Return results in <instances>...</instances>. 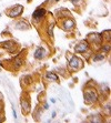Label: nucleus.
Returning <instances> with one entry per match:
<instances>
[{
  "label": "nucleus",
  "instance_id": "nucleus-31",
  "mask_svg": "<svg viewBox=\"0 0 111 123\" xmlns=\"http://www.w3.org/2000/svg\"><path fill=\"white\" fill-rule=\"evenodd\" d=\"M0 101H3V97H2V94L0 93Z\"/></svg>",
  "mask_w": 111,
  "mask_h": 123
},
{
  "label": "nucleus",
  "instance_id": "nucleus-29",
  "mask_svg": "<svg viewBox=\"0 0 111 123\" xmlns=\"http://www.w3.org/2000/svg\"><path fill=\"white\" fill-rule=\"evenodd\" d=\"M56 117H57V112H56V111H52V113H51V120L56 119Z\"/></svg>",
  "mask_w": 111,
  "mask_h": 123
},
{
  "label": "nucleus",
  "instance_id": "nucleus-11",
  "mask_svg": "<svg viewBox=\"0 0 111 123\" xmlns=\"http://www.w3.org/2000/svg\"><path fill=\"white\" fill-rule=\"evenodd\" d=\"M48 55H49V51L42 46L37 47L33 52V57L36 60H43V59H46Z\"/></svg>",
  "mask_w": 111,
  "mask_h": 123
},
{
  "label": "nucleus",
  "instance_id": "nucleus-1",
  "mask_svg": "<svg viewBox=\"0 0 111 123\" xmlns=\"http://www.w3.org/2000/svg\"><path fill=\"white\" fill-rule=\"evenodd\" d=\"M83 100L85 103L88 105H94L98 104L100 101V93L98 91L97 86L92 83V81H88V83H85L83 86Z\"/></svg>",
  "mask_w": 111,
  "mask_h": 123
},
{
  "label": "nucleus",
  "instance_id": "nucleus-5",
  "mask_svg": "<svg viewBox=\"0 0 111 123\" xmlns=\"http://www.w3.org/2000/svg\"><path fill=\"white\" fill-rule=\"evenodd\" d=\"M47 16H48V10L43 7V5H41V6L37 7L34 9V11L32 12V21L40 25L41 22L46 20Z\"/></svg>",
  "mask_w": 111,
  "mask_h": 123
},
{
  "label": "nucleus",
  "instance_id": "nucleus-4",
  "mask_svg": "<svg viewBox=\"0 0 111 123\" xmlns=\"http://www.w3.org/2000/svg\"><path fill=\"white\" fill-rule=\"evenodd\" d=\"M76 25H77V23H76L74 18H72V16L65 17V18H62V19H59V20H58V26L65 32L73 31L74 28H76Z\"/></svg>",
  "mask_w": 111,
  "mask_h": 123
},
{
  "label": "nucleus",
  "instance_id": "nucleus-12",
  "mask_svg": "<svg viewBox=\"0 0 111 123\" xmlns=\"http://www.w3.org/2000/svg\"><path fill=\"white\" fill-rule=\"evenodd\" d=\"M13 28L16 29V30H20V31H27V30H29V29L31 28V25H30V22L27 21L26 19H21V18H20L19 20H17L14 22Z\"/></svg>",
  "mask_w": 111,
  "mask_h": 123
},
{
  "label": "nucleus",
  "instance_id": "nucleus-3",
  "mask_svg": "<svg viewBox=\"0 0 111 123\" xmlns=\"http://www.w3.org/2000/svg\"><path fill=\"white\" fill-rule=\"evenodd\" d=\"M85 39H87V41H88L89 44H90V48H91L93 51H98L100 46L104 42L102 39V36H101V33H99V32H90V33L87 34Z\"/></svg>",
  "mask_w": 111,
  "mask_h": 123
},
{
  "label": "nucleus",
  "instance_id": "nucleus-28",
  "mask_svg": "<svg viewBox=\"0 0 111 123\" xmlns=\"http://www.w3.org/2000/svg\"><path fill=\"white\" fill-rule=\"evenodd\" d=\"M3 112V101H0V113Z\"/></svg>",
  "mask_w": 111,
  "mask_h": 123
},
{
  "label": "nucleus",
  "instance_id": "nucleus-22",
  "mask_svg": "<svg viewBox=\"0 0 111 123\" xmlns=\"http://www.w3.org/2000/svg\"><path fill=\"white\" fill-rule=\"evenodd\" d=\"M102 110L105 112V115H107V117H110L111 115V103H110V100L105 101L104 106H102Z\"/></svg>",
  "mask_w": 111,
  "mask_h": 123
},
{
  "label": "nucleus",
  "instance_id": "nucleus-27",
  "mask_svg": "<svg viewBox=\"0 0 111 123\" xmlns=\"http://www.w3.org/2000/svg\"><path fill=\"white\" fill-rule=\"evenodd\" d=\"M6 121V117H5V115L2 114V113H0V122H5Z\"/></svg>",
  "mask_w": 111,
  "mask_h": 123
},
{
  "label": "nucleus",
  "instance_id": "nucleus-19",
  "mask_svg": "<svg viewBox=\"0 0 111 123\" xmlns=\"http://www.w3.org/2000/svg\"><path fill=\"white\" fill-rule=\"evenodd\" d=\"M97 88H98V91H99L100 94H104L105 97L110 94V86H108V83L102 82L99 86H97Z\"/></svg>",
  "mask_w": 111,
  "mask_h": 123
},
{
  "label": "nucleus",
  "instance_id": "nucleus-9",
  "mask_svg": "<svg viewBox=\"0 0 111 123\" xmlns=\"http://www.w3.org/2000/svg\"><path fill=\"white\" fill-rule=\"evenodd\" d=\"M88 49H90V44L87 41V39H82L73 47V52L76 55H82L83 52H85Z\"/></svg>",
  "mask_w": 111,
  "mask_h": 123
},
{
  "label": "nucleus",
  "instance_id": "nucleus-20",
  "mask_svg": "<svg viewBox=\"0 0 111 123\" xmlns=\"http://www.w3.org/2000/svg\"><path fill=\"white\" fill-rule=\"evenodd\" d=\"M98 51L100 52H102L103 55H110V51H111V46H110V42H103L101 46H100L99 50Z\"/></svg>",
  "mask_w": 111,
  "mask_h": 123
},
{
  "label": "nucleus",
  "instance_id": "nucleus-26",
  "mask_svg": "<svg viewBox=\"0 0 111 123\" xmlns=\"http://www.w3.org/2000/svg\"><path fill=\"white\" fill-rule=\"evenodd\" d=\"M12 115H13V119L14 120H17L18 119V115H17V112H16V109H14V106H13V104H12Z\"/></svg>",
  "mask_w": 111,
  "mask_h": 123
},
{
  "label": "nucleus",
  "instance_id": "nucleus-25",
  "mask_svg": "<svg viewBox=\"0 0 111 123\" xmlns=\"http://www.w3.org/2000/svg\"><path fill=\"white\" fill-rule=\"evenodd\" d=\"M68 1H70V2H71L73 6H76V7L82 5V2H83V0H68Z\"/></svg>",
  "mask_w": 111,
  "mask_h": 123
},
{
  "label": "nucleus",
  "instance_id": "nucleus-7",
  "mask_svg": "<svg viewBox=\"0 0 111 123\" xmlns=\"http://www.w3.org/2000/svg\"><path fill=\"white\" fill-rule=\"evenodd\" d=\"M0 48L6 50L8 53H17L18 50V43L12 39H8L2 42H0Z\"/></svg>",
  "mask_w": 111,
  "mask_h": 123
},
{
  "label": "nucleus",
  "instance_id": "nucleus-32",
  "mask_svg": "<svg viewBox=\"0 0 111 123\" xmlns=\"http://www.w3.org/2000/svg\"><path fill=\"white\" fill-rule=\"evenodd\" d=\"M60 0H54V2H59Z\"/></svg>",
  "mask_w": 111,
  "mask_h": 123
},
{
  "label": "nucleus",
  "instance_id": "nucleus-17",
  "mask_svg": "<svg viewBox=\"0 0 111 123\" xmlns=\"http://www.w3.org/2000/svg\"><path fill=\"white\" fill-rule=\"evenodd\" d=\"M42 114H43L42 106H41V104H37L36 109H34L33 112H32V117H34V120L36 121H40L41 120V117H42Z\"/></svg>",
  "mask_w": 111,
  "mask_h": 123
},
{
  "label": "nucleus",
  "instance_id": "nucleus-13",
  "mask_svg": "<svg viewBox=\"0 0 111 123\" xmlns=\"http://www.w3.org/2000/svg\"><path fill=\"white\" fill-rule=\"evenodd\" d=\"M45 80H46L47 82L60 83L59 75H58L57 72H53V71H47V72H45Z\"/></svg>",
  "mask_w": 111,
  "mask_h": 123
},
{
  "label": "nucleus",
  "instance_id": "nucleus-15",
  "mask_svg": "<svg viewBox=\"0 0 111 123\" xmlns=\"http://www.w3.org/2000/svg\"><path fill=\"white\" fill-rule=\"evenodd\" d=\"M107 55H103L102 52L100 51H94L92 53L91 58H90V62H93V63H97V62H102V61L105 60Z\"/></svg>",
  "mask_w": 111,
  "mask_h": 123
},
{
  "label": "nucleus",
  "instance_id": "nucleus-18",
  "mask_svg": "<svg viewBox=\"0 0 111 123\" xmlns=\"http://www.w3.org/2000/svg\"><path fill=\"white\" fill-rule=\"evenodd\" d=\"M89 119L88 121L89 122H93V123H100V122H104V117H103L102 114H100V113H94V114H91L89 115Z\"/></svg>",
  "mask_w": 111,
  "mask_h": 123
},
{
  "label": "nucleus",
  "instance_id": "nucleus-24",
  "mask_svg": "<svg viewBox=\"0 0 111 123\" xmlns=\"http://www.w3.org/2000/svg\"><path fill=\"white\" fill-rule=\"evenodd\" d=\"M40 104H41V106H42L43 111H48L49 108H50V105H49V103L47 102V101H42V102H40Z\"/></svg>",
  "mask_w": 111,
  "mask_h": 123
},
{
  "label": "nucleus",
  "instance_id": "nucleus-23",
  "mask_svg": "<svg viewBox=\"0 0 111 123\" xmlns=\"http://www.w3.org/2000/svg\"><path fill=\"white\" fill-rule=\"evenodd\" d=\"M54 71H56V72H60V74L62 75L63 78H68L69 77V71H68V70H63L62 68L54 69Z\"/></svg>",
  "mask_w": 111,
  "mask_h": 123
},
{
  "label": "nucleus",
  "instance_id": "nucleus-14",
  "mask_svg": "<svg viewBox=\"0 0 111 123\" xmlns=\"http://www.w3.org/2000/svg\"><path fill=\"white\" fill-rule=\"evenodd\" d=\"M33 81V77L31 74H23L20 78V84L22 86V89H26L27 86H29L30 84H32Z\"/></svg>",
  "mask_w": 111,
  "mask_h": 123
},
{
  "label": "nucleus",
  "instance_id": "nucleus-8",
  "mask_svg": "<svg viewBox=\"0 0 111 123\" xmlns=\"http://www.w3.org/2000/svg\"><path fill=\"white\" fill-rule=\"evenodd\" d=\"M20 106H21V111L23 115H28L31 112V102H30V98L27 95V93H23L22 97L20 98Z\"/></svg>",
  "mask_w": 111,
  "mask_h": 123
},
{
  "label": "nucleus",
  "instance_id": "nucleus-6",
  "mask_svg": "<svg viewBox=\"0 0 111 123\" xmlns=\"http://www.w3.org/2000/svg\"><path fill=\"white\" fill-rule=\"evenodd\" d=\"M23 11H25V7L22 5H14V6L10 7L6 10V14L11 19H17L22 16Z\"/></svg>",
  "mask_w": 111,
  "mask_h": 123
},
{
  "label": "nucleus",
  "instance_id": "nucleus-2",
  "mask_svg": "<svg viewBox=\"0 0 111 123\" xmlns=\"http://www.w3.org/2000/svg\"><path fill=\"white\" fill-rule=\"evenodd\" d=\"M65 58H67V61H68L67 70L69 71V73H76L85 67V60L81 57L76 55V53L73 55L71 52L67 51L65 52Z\"/></svg>",
  "mask_w": 111,
  "mask_h": 123
},
{
  "label": "nucleus",
  "instance_id": "nucleus-33",
  "mask_svg": "<svg viewBox=\"0 0 111 123\" xmlns=\"http://www.w3.org/2000/svg\"><path fill=\"white\" fill-rule=\"evenodd\" d=\"M0 17H1V13H0Z\"/></svg>",
  "mask_w": 111,
  "mask_h": 123
},
{
  "label": "nucleus",
  "instance_id": "nucleus-21",
  "mask_svg": "<svg viewBox=\"0 0 111 123\" xmlns=\"http://www.w3.org/2000/svg\"><path fill=\"white\" fill-rule=\"evenodd\" d=\"M101 36H102V39L104 42H110V37H111V30L110 29H107V30H103L101 32Z\"/></svg>",
  "mask_w": 111,
  "mask_h": 123
},
{
  "label": "nucleus",
  "instance_id": "nucleus-16",
  "mask_svg": "<svg viewBox=\"0 0 111 123\" xmlns=\"http://www.w3.org/2000/svg\"><path fill=\"white\" fill-rule=\"evenodd\" d=\"M54 28H56V22L54 21H51V22H48L46 23V34L47 37L50 39V40H53V31H54Z\"/></svg>",
  "mask_w": 111,
  "mask_h": 123
},
{
  "label": "nucleus",
  "instance_id": "nucleus-10",
  "mask_svg": "<svg viewBox=\"0 0 111 123\" xmlns=\"http://www.w3.org/2000/svg\"><path fill=\"white\" fill-rule=\"evenodd\" d=\"M25 63H26V61H25V57H23L21 53H19L17 57H14L11 60V67H12V69H13L14 71H18V70H20V69L22 68Z\"/></svg>",
  "mask_w": 111,
  "mask_h": 123
},
{
  "label": "nucleus",
  "instance_id": "nucleus-30",
  "mask_svg": "<svg viewBox=\"0 0 111 123\" xmlns=\"http://www.w3.org/2000/svg\"><path fill=\"white\" fill-rule=\"evenodd\" d=\"M50 102H51V103H56V99H54V98H51V99H50Z\"/></svg>",
  "mask_w": 111,
  "mask_h": 123
}]
</instances>
